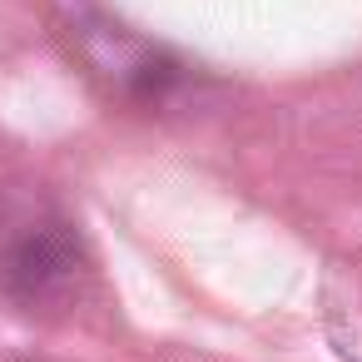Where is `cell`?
<instances>
[{"label": "cell", "instance_id": "2", "mask_svg": "<svg viewBox=\"0 0 362 362\" xmlns=\"http://www.w3.org/2000/svg\"><path fill=\"white\" fill-rule=\"evenodd\" d=\"M80 278H85V253H80V238L70 233V223L60 218H40V223H25L6 258H0V283L16 303H25V313H45V308H60L80 293Z\"/></svg>", "mask_w": 362, "mask_h": 362}, {"label": "cell", "instance_id": "1", "mask_svg": "<svg viewBox=\"0 0 362 362\" xmlns=\"http://www.w3.org/2000/svg\"><path fill=\"white\" fill-rule=\"evenodd\" d=\"M60 35L75 50V60L119 100L129 105H169L189 85V65L174 60L169 50L139 40L119 21L100 16L90 0H60Z\"/></svg>", "mask_w": 362, "mask_h": 362}, {"label": "cell", "instance_id": "3", "mask_svg": "<svg viewBox=\"0 0 362 362\" xmlns=\"http://www.w3.org/2000/svg\"><path fill=\"white\" fill-rule=\"evenodd\" d=\"M332 313H347L352 317V332H332L337 337V352L347 362H362V308H332Z\"/></svg>", "mask_w": 362, "mask_h": 362}]
</instances>
